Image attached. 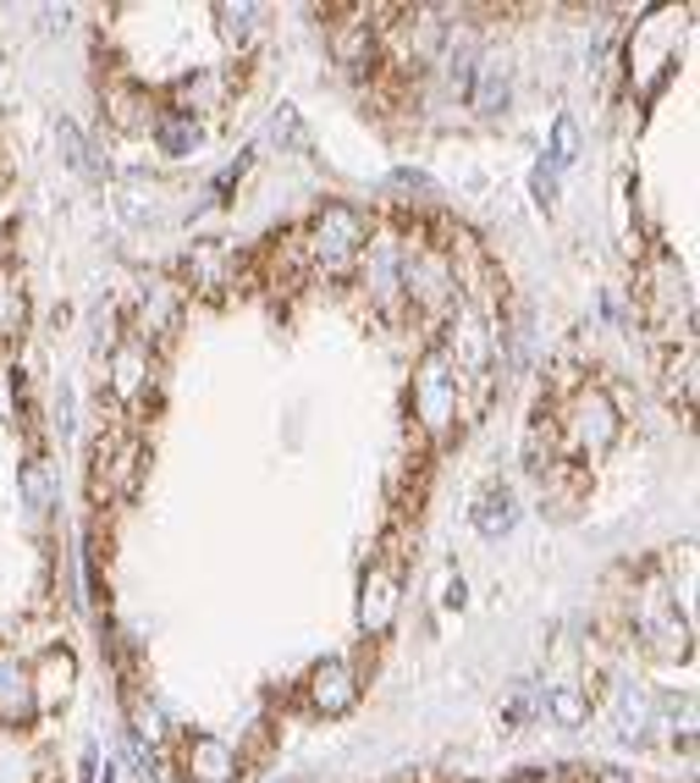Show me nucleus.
Here are the masks:
<instances>
[{
    "label": "nucleus",
    "mask_w": 700,
    "mask_h": 783,
    "mask_svg": "<svg viewBox=\"0 0 700 783\" xmlns=\"http://www.w3.org/2000/svg\"><path fill=\"white\" fill-rule=\"evenodd\" d=\"M144 481V442L133 431H100L89 459V492L95 503H127Z\"/></svg>",
    "instance_id": "nucleus-6"
},
{
    "label": "nucleus",
    "mask_w": 700,
    "mask_h": 783,
    "mask_svg": "<svg viewBox=\"0 0 700 783\" xmlns=\"http://www.w3.org/2000/svg\"><path fill=\"white\" fill-rule=\"evenodd\" d=\"M182 271H188V282L199 287V293H210V298H221L232 282H237V254L221 243V238H210V243H193L188 249V260H182Z\"/></svg>",
    "instance_id": "nucleus-13"
},
{
    "label": "nucleus",
    "mask_w": 700,
    "mask_h": 783,
    "mask_svg": "<svg viewBox=\"0 0 700 783\" xmlns=\"http://www.w3.org/2000/svg\"><path fill=\"white\" fill-rule=\"evenodd\" d=\"M303 695H309V706H314L320 717H347V712L359 706L365 684H359V668L347 662V657H325V662L309 668Z\"/></svg>",
    "instance_id": "nucleus-10"
},
{
    "label": "nucleus",
    "mask_w": 700,
    "mask_h": 783,
    "mask_svg": "<svg viewBox=\"0 0 700 783\" xmlns=\"http://www.w3.org/2000/svg\"><path fill=\"white\" fill-rule=\"evenodd\" d=\"M34 712H40V701H34L29 662H18L12 651H0V723H7V728H29Z\"/></svg>",
    "instance_id": "nucleus-14"
},
{
    "label": "nucleus",
    "mask_w": 700,
    "mask_h": 783,
    "mask_svg": "<svg viewBox=\"0 0 700 783\" xmlns=\"http://www.w3.org/2000/svg\"><path fill=\"white\" fill-rule=\"evenodd\" d=\"M612 728H618V739H645V728H651V695L640 684H618L612 690Z\"/></svg>",
    "instance_id": "nucleus-25"
},
{
    "label": "nucleus",
    "mask_w": 700,
    "mask_h": 783,
    "mask_svg": "<svg viewBox=\"0 0 700 783\" xmlns=\"http://www.w3.org/2000/svg\"><path fill=\"white\" fill-rule=\"evenodd\" d=\"M177 117L193 122V117H210V111H226L232 100V73L226 67H204V73H188L177 89Z\"/></svg>",
    "instance_id": "nucleus-12"
},
{
    "label": "nucleus",
    "mask_w": 700,
    "mask_h": 783,
    "mask_svg": "<svg viewBox=\"0 0 700 783\" xmlns=\"http://www.w3.org/2000/svg\"><path fill=\"white\" fill-rule=\"evenodd\" d=\"M365 18H370V12L359 7V23H336V29H331V56H336L342 73H370V67H376L381 40H376V29H370Z\"/></svg>",
    "instance_id": "nucleus-16"
},
{
    "label": "nucleus",
    "mask_w": 700,
    "mask_h": 783,
    "mask_svg": "<svg viewBox=\"0 0 700 783\" xmlns=\"http://www.w3.org/2000/svg\"><path fill=\"white\" fill-rule=\"evenodd\" d=\"M634 635L662 662H689L695 657V624L678 613V596H667V585H656V580H645L640 596H634Z\"/></svg>",
    "instance_id": "nucleus-5"
},
{
    "label": "nucleus",
    "mask_w": 700,
    "mask_h": 783,
    "mask_svg": "<svg viewBox=\"0 0 700 783\" xmlns=\"http://www.w3.org/2000/svg\"><path fill=\"white\" fill-rule=\"evenodd\" d=\"M56 144H62V155H67V166H73V172H84V177H105V166L95 161V144L84 139V128H78V122H56Z\"/></svg>",
    "instance_id": "nucleus-27"
},
{
    "label": "nucleus",
    "mask_w": 700,
    "mask_h": 783,
    "mask_svg": "<svg viewBox=\"0 0 700 783\" xmlns=\"http://www.w3.org/2000/svg\"><path fill=\"white\" fill-rule=\"evenodd\" d=\"M23 320H29V298H23V282L18 271L0 265V342L23 337Z\"/></svg>",
    "instance_id": "nucleus-26"
},
{
    "label": "nucleus",
    "mask_w": 700,
    "mask_h": 783,
    "mask_svg": "<svg viewBox=\"0 0 700 783\" xmlns=\"http://www.w3.org/2000/svg\"><path fill=\"white\" fill-rule=\"evenodd\" d=\"M541 161H546L557 177L579 161V128H574V117H557V122H552V144H546V155H541Z\"/></svg>",
    "instance_id": "nucleus-28"
},
{
    "label": "nucleus",
    "mask_w": 700,
    "mask_h": 783,
    "mask_svg": "<svg viewBox=\"0 0 700 783\" xmlns=\"http://www.w3.org/2000/svg\"><path fill=\"white\" fill-rule=\"evenodd\" d=\"M640 315H645L651 337H662L667 348L695 342V293H689V276L673 249H651V260L640 271Z\"/></svg>",
    "instance_id": "nucleus-2"
},
{
    "label": "nucleus",
    "mask_w": 700,
    "mask_h": 783,
    "mask_svg": "<svg viewBox=\"0 0 700 783\" xmlns=\"http://www.w3.org/2000/svg\"><path fill=\"white\" fill-rule=\"evenodd\" d=\"M590 783H634V778H623V772H612V767H601V772H596Z\"/></svg>",
    "instance_id": "nucleus-35"
},
{
    "label": "nucleus",
    "mask_w": 700,
    "mask_h": 783,
    "mask_svg": "<svg viewBox=\"0 0 700 783\" xmlns=\"http://www.w3.org/2000/svg\"><path fill=\"white\" fill-rule=\"evenodd\" d=\"M105 117H111V128H122V133H149V128L160 122L155 95H149L144 84H111V89H105Z\"/></svg>",
    "instance_id": "nucleus-15"
},
{
    "label": "nucleus",
    "mask_w": 700,
    "mask_h": 783,
    "mask_svg": "<svg viewBox=\"0 0 700 783\" xmlns=\"http://www.w3.org/2000/svg\"><path fill=\"white\" fill-rule=\"evenodd\" d=\"M414 420L431 442H453L458 426L475 420V398H469V386L458 381V370L431 348L414 370Z\"/></svg>",
    "instance_id": "nucleus-3"
},
{
    "label": "nucleus",
    "mask_w": 700,
    "mask_h": 783,
    "mask_svg": "<svg viewBox=\"0 0 700 783\" xmlns=\"http://www.w3.org/2000/svg\"><path fill=\"white\" fill-rule=\"evenodd\" d=\"M210 18H215V29H221V40H226V51H237V56H248L254 45H259V7L254 0H215L210 7Z\"/></svg>",
    "instance_id": "nucleus-20"
},
{
    "label": "nucleus",
    "mask_w": 700,
    "mask_h": 783,
    "mask_svg": "<svg viewBox=\"0 0 700 783\" xmlns=\"http://www.w3.org/2000/svg\"><path fill=\"white\" fill-rule=\"evenodd\" d=\"M387 188H392V194H403L409 205H436V199H442L436 177H431V172H420V166H398V172L387 177Z\"/></svg>",
    "instance_id": "nucleus-29"
},
{
    "label": "nucleus",
    "mask_w": 700,
    "mask_h": 783,
    "mask_svg": "<svg viewBox=\"0 0 700 783\" xmlns=\"http://www.w3.org/2000/svg\"><path fill=\"white\" fill-rule=\"evenodd\" d=\"M442 602H447V607H464V580H458L453 569H442Z\"/></svg>",
    "instance_id": "nucleus-33"
},
{
    "label": "nucleus",
    "mask_w": 700,
    "mask_h": 783,
    "mask_svg": "<svg viewBox=\"0 0 700 783\" xmlns=\"http://www.w3.org/2000/svg\"><path fill=\"white\" fill-rule=\"evenodd\" d=\"M541 712H546L557 728H585V723H590V690H585V684H546Z\"/></svg>",
    "instance_id": "nucleus-24"
},
{
    "label": "nucleus",
    "mask_w": 700,
    "mask_h": 783,
    "mask_svg": "<svg viewBox=\"0 0 700 783\" xmlns=\"http://www.w3.org/2000/svg\"><path fill=\"white\" fill-rule=\"evenodd\" d=\"M552 437H557V459L563 464H596L612 453V442L623 437V415L612 404V392L596 381H579L568 398L552 409Z\"/></svg>",
    "instance_id": "nucleus-1"
},
{
    "label": "nucleus",
    "mask_w": 700,
    "mask_h": 783,
    "mask_svg": "<svg viewBox=\"0 0 700 783\" xmlns=\"http://www.w3.org/2000/svg\"><path fill=\"white\" fill-rule=\"evenodd\" d=\"M149 133H155V144H160L166 155H193V150H199V122H182V117H160Z\"/></svg>",
    "instance_id": "nucleus-30"
},
{
    "label": "nucleus",
    "mask_w": 700,
    "mask_h": 783,
    "mask_svg": "<svg viewBox=\"0 0 700 783\" xmlns=\"http://www.w3.org/2000/svg\"><path fill=\"white\" fill-rule=\"evenodd\" d=\"M84 783H111V761L100 767V756L89 750V756H84Z\"/></svg>",
    "instance_id": "nucleus-34"
},
{
    "label": "nucleus",
    "mask_w": 700,
    "mask_h": 783,
    "mask_svg": "<svg viewBox=\"0 0 700 783\" xmlns=\"http://www.w3.org/2000/svg\"><path fill=\"white\" fill-rule=\"evenodd\" d=\"M365 243H370V221H365L354 205H320V210L303 221V232H298L303 260H309L314 271H325V276H347V271L359 265Z\"/></svg>",
    "instance_id": "nucleus-4"
},
{
    "label": "nucleus",
    "mask_w": 700,
    "mask_h": 783,
    "mask_svg": "<svg viewBox=\"0 0 700 783\" xmlns=\"http://www.w3.org/2000/svg\"><path fill=\"white\" fill-rule=\"evenodd\" d=\"M270 139H276V144H281V139H287V144H303V128H298V111H292V106H281V111L270 117Z\"/></svg>",
    "instance_id": "nucleus-32"
},
{
    "label": "nucleus",
    "mask_w": 700,
    "mask_h": 783,
    "mask_svg": "<svg viewBox=\"0 0 700 783\" xmlns=\"http://www.w3.org/2000/svg\"><path fill=\"white\" fill-rule=\"evenodd\" d=\"M458 783H475V778H458Z\"/></svg>",
    "instance_id": "nucleus-37"
},
{
    "label": "nucleus",
    "mask_w": 700,
    "mask_h": 783,
    "mask_svg": "<svg viewBox=\"0 0 700 783\" xmlns=\"http://www.w3.org/2000/svg\"><path fill=\"white\" fill-rule=\"evenodd\" d=\"M695 375H700V353L695 342H678L662 353V392L678 415H695Z\"/></svg>",
    "instance_id": "nucleus-18"
},
{
    "label": "nucleus",
    "mask_w": 700,
    "mask_h": 783,
    "mask_svg": "<svg viewBox=\"0 0 700 783\" xmlns=\"http://www.w3.org/2000/svg\"><path fill=\"white\" fill-rule=\"evenodd\" d=\"M508 100H513V67L497 62V56H480L475 84H469V106H475L480 117H502Z\"/></svg>",
    "instance_id": "nucleus-21"
},
{
    "label": "nucleus",
    "mask_w": 700,
    "mask_h": 783,
    "mask_svg": "<svg viewBox=\"0 0 700 783\" xmlns=\"http://www.w3.org/2000/svg\"><path fill=\"white\" fill-rule=\"evenodd\" d=\"M535 783H574V778H568V772H541Z\"/></svg>",
    "instance_id": "nucleus-36"
},
{
    "label": "nucleus",
    "mask_w": 700,
    "mask_h": 783,
    "mask_svg": "<svg viewBox=\"0 0 700 783\" xmlns=\"http://www.w3.org/2000/svg\"><path fill=\"white\" fill-rule=\"evenodd\" d=\"M149 370H155V359H149V348L144 342H116L111 348V392L122 404H138L144 398V386H149Z\"/></svg>",
    "instance_id": "nucleus-17"
},
{
    "label": "nucleus",
    "mask_w": 700,
    "mask_h": 783,
    "mask_svg": "<svg viewBox=\"0 0 700 783\" xmlns=\"http://www.w3.org/2000/svg\"><path fill=\"white\" fill-rule=\"evenodd\" d=\"M29 679H34V701H67V695H73V679H78V657L62 651V646H51V651L29 668Z\"/></svg>",
    "instance_id": "nucleus-22"
},
{
    "label": "nucleus",
    "mask_w": 700,
    "mask_h": 783,
    "mask_svg": "<svg viewBox=\"0 0 700 783\" xmlns=\"http://www.w3.org/2000/svg\"><path fill=\"white\" fill-rule=\"evenodd\" d=\"M359 287L370 293V309L376 315H403L409 298H403V249L398 238H370L365 254H359Z\"/></svg>",
    "instance_id": "nucleus-7"
},
{
    "label": "nucleus",
    "mask_w": 700,
    "mask_h": 783,
    "mask_svg": "<svg viewBox=\"0 0 700 783\" xmlns=\"http://www.w3.org/2000/svg\"><path fill=\"white\" fill-rule=\"evenodd\" d=\"M530 194H535V205H541V210H557V172H552L546 161H535V172H530Z\"/></svg>",
    "instance_id": "nucleus-31"
},
{
    "label": "nucleus",
    "mask_w": 700,
    "mask_h": 783,
    "mask_svg": "<svg viewBox=\"0 0 700 783\" xmlns=\"http://www.w3.org/2000/svg\"><path fill=\"white\" fill-rule=\"evenodd\" d=\"M469 525H475L486 541H502V536L519 525V497H513L502 481L480 486V492H475V508H469Z\"/></svg>",
    "instance_id": "nucleus-19"
},
{
    "label": "nucleus",
    "mask_w": 700,
    "mask_h": 783,
    "mask_svg": "<svg viewBox=\"0 0 700 783\" xmlns=\"http://www.w3.org/2000/svg\"><path fill=\"white\" fill-rule=\"evenodd\" d=\"M182 772H188V783H232V778L243 772V761H237V750H232L226 739H215V734H188V739H182Z\"/></svg>",
    "instance_id": "nucleus-11"
},
{
    "label": "nucleus",
    "mask_w": 700,
    "mask_h": 783,
    "mask_svg": "<svg viewBox=\"0 0 700 783\" xmlns=\"http://www.w3.org/2000/svg\"><path fill=\"white\" fill-rule=\"evenodd\" d=\"M127 320H133V342H144V348H149V342H171V331H177V320H182V293H177L171 282L149 276V282L133 287Z\"/></svg>",
    "instance_id": "nucleus-8"
},
{
    "label": "nucleus",
    "mask_w": 700,
    "mask_h": 783,
    "mask_svg": "<svg viewBox=\"0 0 700 783\" xmlns=\"http://www.w3.org/2000/svg\"><path fill=\"white\" fill-rule=\"evenodd\" d=\"M18 497H23V508H29V519H34V525H45V519H51V508H56V481H51V464H45V459H29V464H23V475H18Z\"/></svg>",
    "instance_id": "nucleus-23"
},
{
    "label": "nucleus",
    "mask_w": 700,
    "mask_h": 783,
    "mask_svg": "<svg viewBox=\"0 0 700 783\" xmlns=\"http://www.w3.org/2000/svg\"><path fill=\"white\" fill-rule=\"evenodd\" d=\"M398 607H403V574H398V563L381 558V563H370L365 580H359V629H365V640L392 635Z\"/></svg>",
    "instance_id": "nucleus-9"
}]
</instances>
